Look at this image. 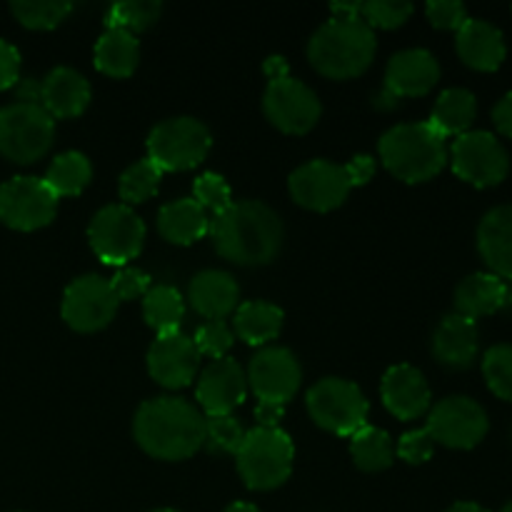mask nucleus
Here are the masks:
<instances>
[{
    "label": "nucleus",
    "instance_id": "1a4fd4ad",
    "mask_svg": "<svg viewBox=\"0 0 512 512\" xmlns=\"http://www.w3.org/2000/svg\"><path fill=\"white\" fill-rule=\"evenodd\" d=\"M88 240L93 253L105 265H128L140 255L145 245V223L133 208L113 203L93 215L88 228Z\"/></svg>",
    "mask_w": 512,
    "mask_h": 512
},
{
    "label": "nucleus",
    "instance_id": "f257e3e1",
    "mask_svg": "<svg viewBox=\"0 0 512 512\" xmlns=\"http://www.w3.org/2000/svg\"><path fill=\"white\" fill-rule=\"evenodd\" d=\"M210 238L220 258L235 265H268L283 248V220L260 200H238L210 220Z\"/></svg>",
    "mask_w": 512,
    "mask_h": 512
},
{
    "label": "nucleus",
    "instance_id": "4be33fe9",
    "mask_svg": "<svg viewBox=\"0 0 512 512\" xmlns=\"http://www.w3.org/2000/svg\"><path fill=\"white\" fill-rule=\"evenodd\" d=\"M433 355L450 370H465L478 358V325L453 313L445 315L433 335Z\"/></svg>",
    "mask_w": 512,
    "mask_h": 512
},
{
    "label": "nucleus",
    "instance_id": "a878e982",
    "mask_svg": "<svg viewBox=\"0 0 512 512\" xmlns=\"http://www.w3.org/2000/svg\"><path fill=\"white\" fill-rule=\"evenodd\" d=\"M505 305V280L493 273H473L455 288V313L463 318H485Z\"/></svg>",
    "mask_w": 512,
    "mask_h": 512
},
{
    "label": "nucleus",
    "instance_id": "cd10ccee",
    "mask_svg": "<svg viewBox=\"0 0 512 512\" xmlns=\"http://www.w3.org/2000/svg\"><path fill=\"white\" fill-rule=\"evenodd\" d=\"M285 315L278 305L265 303V300H250V303H240L235 310L233 328L240 340L248 345H258L265 348L270 340H275L283 330Z\"/></svg>",
    "mask_w": 512,
    "mask_h": 512
},
{
    "label": "nucleus",
    "instance_id": "39448f33",
    "mask_svg": "<svg viewBox=\"0 0 512 512\" xmlns=\"http://www.w3.org/2000/svg\"><path fill=\"white\" fill-rule=\"evenodd\" d=\"M293 460V440L280 428L250 430V433H245L243 445L235 453V463H238L243 483L250 490H260V493L280 488L293 473Z\"/></svg>",
    "mask_w": 512,
    "mask_h": 512
},
{
    "label": "nucleus",
    "instance_id": "c9c22d12",
    "mask_svg": "<svg viewBox=\"0 0 512 512\" xmlns=\"http://www.w3.org/2000/svg\"><path fill=\"white\" fill-rule=\"evenodd\" d=\"M75 5L65 3V0H15L10 3L15 18L25 25V28L33 30H50L58 28L70 13H73Z\"/></svg>",
    "mask_w": 512,
    "mask_h": 512
},
{
    "label": "nucleus",
    "instance_id": "7ed1b4c3",
    "mask_svg": "<svg viewBox=\"0 0 512 512\" xmlns=\"http://www.w3.org/2000/svg\"><path fill=\"white\" fill-rule=\"evenodd\" d=\"M378 50L373 28L360 18H330L308 45V60L320 75L333 80L358 78L370 68Z\"/></svg>",
    "mask_w": 512,
    "mask_h": 512
},
{
    "label": "nucleus",
    "instance_id": "6ab92c4d",
    "mask_svg": "<svg viewBox=\"0 0 512 512\" xmlns=\"http://www.w3.org/2000/svg\"><path fill=\"white\" fill-rule=\"evenodd\" d=\"M440 80V65L433 53L423 48L400 50L385 68V85L395 98H420L428 95Z\"/></svg>",
    "mask_w": 512,
    "mask_h": 512
},
{
    "label": "nucleus",
    "instance_id": "a19ab883",
    "mask_svg": "<svg viewBox=\"0 0 512 512\" xmlns=\"http://www.w3.org/2000/svg\"><path fill=\"white\" fill-rule=\"evenodd\" d=\"M235 333L230 330V325L225 320H208V323L200 325L195 330V348L200 355H208L210 360L228 358V350L233 348Z\"/></svg>",
    "mask_w": 512,
    "mask_h": 512
},
{
    "label": "nucleus",
    "instance_id": "72a5a7b5",
    "mask_svg": "<svg viewBox=\"0 0 512 512\" xmlns=\"http://www.w3.org/2000/svg\"><path fill=\"white\" fill-rule=\"evenodd\" d=\"M163 5L158 0H125V3L110 5L105 13V30H125L135 35L153 28L160 18Z\"/></svg>",
    "mask_w": 512,
    "mask_h": 512
},
{
    "label": "nucleus",
    "instance_id": "8fccbe9b",
    "mask_svg": "<svg viewBox=\"0 0 512 512\" xmlns=\"http://www.w3.org/2000/svg\"><path fill=\"white\" fill-rule=\"evenodd\" d=\"M493 123L500 133L512 138V93L500 98V103L493 108Z\"/></svg>",
    "mask_w": 512,
    "mask_h": 512
},
{
    "label": "nucleus",
    "instance_id": "f704fd0d",
    "mask_svg": "<svg viewBox=\"0 0 512 512\" xmlns=\"http://www.w3.org/2000/svg\"><path fill=\"white\" fill-rule=\"evenodd\" d=\"M160 180H163V170L153 163V160H138V163L130 165L123 175H120L118 193L123 205H138L145 200L153 198L160 188Z\"/></svg>",
    "mask_w": 512,
    "mask_h": 512
},
{
    "label": "nucleus",
    "instance_id": "4468645a",
    "mask_svg": "<svg viewBox=\"0 0 512 512\" xmlns=\"http://www.w3.org/2000/svg\"><path fill=\"white\" fill-rule=\"evenodd\" d=\"M118 305L110 280L100 275H83L65 288L60 313L75 333H98L113 323Z\"/></svg>",
    "mask_w": 512,
    "mask_h": 512
},
{
    "label": "nucleus",
    "instance_id": "9b49d317",
    "mask_svg": "<svg viewBox=\"0 0 512 512\" xmlns=\"http://www.w3.org/2000/svg\"><path fill=\"white\" fill-rule=\"evenodd\" d=\"M58 213V198L43 178L15 175L0 185V220L15 230L45 228Z\"/></svg>",
    "mask_w": 512,
    "mask_h": 512
},
{
    "label": "nucleus",
    "instance_id": "f03ea898",
    "mask_svg": "<svg viewBox=\"0 0 512 512\" xmlns=\"http://www.w3.org/2000/svg\"><path fill=\"white\" fill-rule=\"evenodd\" d=\"M140 448L155 460H188L205 443V418L185 398L145 400L133 420Z\"/></svg>",
    "mask_w": 512,
    "mask_h": 512
},
{
    "label": "nucleus",
    "instance_id": "58836bf2",
    "mask_svg": "<svg viewBox=\"0 0 512 512\" xmlns=\"http://www.w3.org/2000/svg\"><path fill=\"white\" fill-rule=\"evenodd\" d=\"M193 200L205 210V213H213V218L233 205L230 185L225 183L223 175L218 173H203L200 178H195Z\"/></svg>",
    "mask_w": 512,
    "mask_h": 512
},
{
    "label": "nucleus",
    "instance_id": "6e6552de",
    "mask_svg": "<svg viewBox=\"0 0 512 512\" xmlns=\"http://www.w3.org/2000/svg\"><path fill=\"white\" fill-rule=\"evenodd\" d=\"M308 413L323 430L353 438L368 425V400L363 390L343 378H323L308 390Z\"/></svg>",
    "mask_w": 512,
    "mask_h": 512
},
{
    "label": "nucleus",
    "instance_id": "dca6fc26",
    "mask_svg": "<svg viewBox=\"0 0 512 512\" xmlns=\"http://www.w3.org/2000/svg\"><path fill=\"white\" fill-rule=\"evenodd\" d=\"M245 378L260 403L288 405V400H293L298 393L303 370H300L298 358L288 348L265 345L250 358Z\"/></svg>",
    "mask_w": 512,
    "mask_h": 512
},
{
    "label": "nucleus",
    "instance_id": "c756f323",
    "mask_svg": "<svg viewBox=\"0 0 512 512\" xmlns=\"http://www.w3.org/2000/svg\"><path fill=\"white\" fill-rule=\"evenodd\" d=\"M475 115H478V100H475V95L465 88H450L445 93H440V98L435 100L433 115H430L428 123L443 138H450V135H458L460 138V135L468 133Z\"/></svg>",
    "mask_w": 512,
    "mask_h": 512
},
{
    "label": "nucleus",
    "instance_id": "423d86ee",
    "mask_svg": "<svg viewBox=\"0 0 512 512\" xmlns=\"http://www.w3.org/2000/svg\"><path fill=\"white\" fill-rule=\"evenodd\" d=\"M213 135L200 120L170 118L155 125L148 135V160H153L163 173L193 170L208 158Z\"/></svg>",
    "mask_w": 512,
    "mask_h": 512
},
{
    "label": "nucleus",
    "instance_id": "7c9ffc66",
    "mask_svg": "<svg viewBox=\"0 0 512 512\" xmlns=\"http://www.w3.org/2000/svg\"><path fill=\"white\" fill-rule=\"evenodd\" d=\"M90 178H93L90 160L78 150H68V153L55 155L43 180L53 190L55 198H75L88 188Z\"/></svg>",
    "mask_w": 512,
    "mask_h": 512
},
{
    "label": "nucleus",
    "instance_id": "4d7b16f0",
    "mask_svg": "<svg viewBox=\"0 0 512 512\" xmlns=\"http://www.w3.org/2000/svg\"><path fill=\"white\" fill-rule=\"evenodd\" d=\"M503 310H512V280H505V305Z\"/></svg>",
    "mask_w": 512,
    "mask_h": 512
},
{
    "label": "nucleus",
    "instance_id": "bb28decb",
    "mask_svg": "<svg viewBox=\"0 0 512 512\" xmlns=\"http://www.w3.org/2000/svg\"><path fill=\"white\" fill-rule=\"evenodd\" d=\"M210 218L193 198L165 203L158 213V233L173 245H190L208 235Z\"/></svg>",
    "mask_w": 512,
    "mask_h": 512
},
{
    "label": "nucleus",
    "instance_id": "79ce46f5",
    "mask_svg": "<svg viewBox=\"0 0 512 512\" xmlns=\"http://www.w3.org/2000/svg\"><path fill=\"white\" fill-rule=\"evenodd\" d=\"M110 288H113L118 303H128V300L145 298V293L150 290V275L143 273L140 268H130L123 265L118 273L110 278Z\"/></svg>",
    "mask_w": 512,
    "mask_h": 512
},
{
    "label": "nucleus",
    "instance_id": "aec40b11",
    "mask_svg": "<svg viewBox=\"0 0 512 512\" xmlns=\"http://www.w3.org/2000/svg\"><path fill=\"white\" fill-rule=\"evenodd\" d=\"M380 395L388 413L398 420H415L430 410V385L413 365H393L383 375Z\"/></svg>",
    "mask_w": 512,
    "mask_h": 512
},
{
    "label": "nucleus",
    "instance_id": "2f4dec72",
    "mask_svg": "<svg viewBox=\"0 0 512 512\" xmlns=\"http://www.w3.org/2000/svg\"><path fill=\"white\" fill-rule=\"evenodd\" d=\"M143 318L158 335L180 333L185 318V300L173 285H155L143 298Z\"/></svg>",
    "mask_w": 512,
    "mask_h": 512
},
{
    "label": "nucleus",
    "instance_id": "a18cd8bd",
    "mask_svg": "<svg viewBox=\"0 0 512 512\" xmlns=\"http://www.w3.org/2000/svg\"><path fill=\"white\" fill-rule=\"evenodd\" d=\"M20 80V53L13 43L0 38V90L13 88Z\"/></svg>",
    "mask_w": 512,
    "mask_h": 512
},
{
    "label": "nucleus",
    "instance_id": "ddd939ff",
    "mask_svg": "<svg viewBox=\"0 0 512 512\" xmlns=\"http://www.w3.org/2000/svg\"><path fill=\"white\" fill-rule=\"evenodd\" d=\"M435 443L453 450H470L483 443L488 435V415L483 405L475 403L465 395L445 398L430 410L428 425H425Z\"/></svg>",
    "mask_w": 512,
    "mask_h": 512
},
{
    "label": "nucleus",
    "instance_id": "864d4df0",
    "mask_svg": "<svg viewBox=\"0 0 512 512\" xmlns=\"http://www.w3.org/2000/svg\"><path fill=\"white\" fill-rule=\"evenodd\" d=\"M373 103L378 110H395L400 105V98H395L388 88H383L378 95H375Z\"/></svg>",
    "mask_w": 512,
    "mask_h": 512
},
{
    "label": "nucleus",
    "instance_id": "c03bdc74",
    "mask_svg": "<svg viewBox=\"0 0 512 512\" xmlns=\"http://www.w3.org/2000/svg\"><path fill=\"white\" fill-rule=\"evenodd\" d=\"M425 15L440 30H460L468 20V10L458 0H433L425 5Z\"/></svg>",
    "mask_w": 512,
    "mask_h": 512
},
{
    "label": "nucleus",
    "instance_id": "9d476101",
    "mask_svg": "<svg viewBox=\"0 0 512 512\" xmlns=\"http://www.w3.org/2000/svg\"><path fill=\"white\" fill-rule=\"evenodd\" d=\"M455 175L475 188H493L508 178L510 158L505 145L485 130H468L450 150Z\"/></svg>",
    "mask_w": 512,
    "mask_h": 512
},
{
    "label": "nucleus",
    "instance_id": "de8ad7c7",
    "mask_svg": "<svg viewBox=\"0 0 512 512\" xmlns=\"http://www.w3.org/2000/svg\"><path fill=\"white\" fill-rule=\"evenodd\" d=\"M283 418H285V405L280 403H258V408H255V423H258V428L275 430L280 428V420Z\"/></svg>",
    "mask_w": 512,
    "mask_h": 512
},
{
    "label": "nucleus",
    "instance_id": "37998d69",
    "mask_svg": "<svg viewBox=\"0 0 512 512\" xmlns=\"http://www.w3.org/2000/svg\"><path fill=\"white\" fill-rule=\"evenodd\" d=\"M433 450H435V440L428 430H410L400 438L398 443V455L400 460L410 465H423L433 458Z\"/></svg>",
    "mask_w": 512,
    "mask_h": 512
},
{
    "label": "nucleus",
    "instance_id": "b1692460",
    "mask_svg": "<svg viewBox=\"0 0 512 512\" xmlns=\"http://www.w3.org/2000/svg\"><path fill=\"white\" fill-rule=\"evenodd\" d=\"M90 103V83L73 68H55L45 75L40 105L50 118H78Z\"/></svg>",
    "mask_w": 512,
    "mask_h": 512
},
{
    "label": "nucleus",
    "instance_id": "5fc2aeb1",
    "mask_svg": "<svg viewBox=\"0 0 512 512\" xmlns=\"http://www.w3.org/2000/svg\"><path fill=\"white\" fill-rule=\"evenodd\" d=\"M445 512H488V510L478 503H455L453 508H448Z\"/></svg>",
    "mask_w": 512,
    "mask_h": 512
},
{
    "label": "nucleus",
    "instance_id": "e433bc0d",
    "mask_svg": "<svg viewBox=\"0 0 512 512\" xmlns=\"http://www.w3.org/2000/svg\"><path fill=\"white\" fill-rule=\"evenodd\" d=\"M245 440V430L233 415H208L205 418V443L215 455H235Z\"/></svg>",
    "mask_w": 512,
    "mask_h": 512
},
{
    "label": "nucleus",
    "instance_id": "a211bd4d",
    "mask_svg": "<svg viewBox=\"0 0 512 512\" xmlns=\"http://www.w3.org/2000/svg\"><path fill=\"white\" fill-rule=\"evenodd\" d=\"M248 395V378L233 358L210 360L200 373L195 398L208 415H230Z\"/></svg>",
    "mask_w": 512,
    "mask_h": 512
},
{
    "label": "nucleus",
    "instance_id": "603ef678",
    "mask_svg": "<svg viewBox=\"0 0 512 512\" xmlns=\"http://www.w3.org/2000/svg\"><path fill=\"white\" fill-rule=\"evenodd\" d=\"M335 13V18H360V8H363V3H333L330 5Z\"/></svg>",
    "mask_w": 512,
    "mask_h": 512
},
{
    "label": "nucleus",
    "instance_id": "f8f14e48",
    "mask_svg": "<svg viewBox=\"0 0 512 512\" xmlns=\"http://www.w3.org/2000/svg\"><path fill=\"white\" fill-rule=\"evenodd\" d=\"M265 118L288 135H305L318 125L323 105L318 95L295 78L270 80L263 95Z\"/></svg>",
    "mask_w": 512,
    "mask_h": 512
},
{
    "label": "nucleus",
    "instance_id": "4c0bfd02",
    "mask_svg": "<svg viewBox=\"0 0 512 512\" xmlns=\"http://www.w3.org/2000/svg\"><path fill=\"white\" fill-rule=\"evenodd\" d=\"M483 375L498 398L512 403V345H493L485 353Z\"/></svg>",
    "mask_w": 512,
    "mask_h": 512
},
{
    "label": "nucleus",
    "instance_id": "473e14b6",
    "mask_svg": "<svg viewBox=\"0 0 512 512\" xmlns=\"http://www.w3.org/2000/svg\"><path fill=\"white\" fill-rule=\"evenodd\" d=\"M350 455L353 463L365 473H380L388 470L395 460V445L385 430L365 425L363 430L350 438Z\"/></svg>",
    "mask_w": 512,
    "mask_h": 512
},
{
    "label": "nucleus",
    "instance_id": "13d9d810",
    "mask_svg": "<svg viewBox=\"0 0 512 512\" xmlns=\"http://www.w3.org/2000/svg\"><path fill=\"white\" fill-rule=\"evenodd\" d=\"M150 512H178V510H173V508H160V510H150Z\"/></svg>",
    "mask_w": 512,
    "mask_h": 512
},
{
    "label": "nucleus",
    "instance_id": "ea45409f",
    "mask_svg": "<svg viewBox=\"0 0 512 512\" xmlns=\"http://www.w3.org/2000/svg\"><path fill=\"white\" fill-rule=\"evenodd\" d=\"M413 13V5L400 3V0H370V3H363L360 8V20H363L368 28H383L393 30L400 28L405 20Z\"/></svg>",
    "mask_w": 512,
    "mask_h": 512
},
{
    "label": "nucleus",
    "instance_id": "c85d7f7f",
    "mask_svg": "<svg viewBox=\"0 0 512 512\" xmlns=\"http://www.w3.org/2000/svg\"><path fill=\"white\" fill-rule=\"evenodd\" d=\"M140 63V45L125 30H105L95 43V68L110 78H128Z\"/></svg>",
    "mask_w": 512,
    "mask_h": 512
},
{
    "label": "nucleus",
    "instance_id": "20e7f679",
    "mask_svg": "<svg viewBox=\"0 0 512 512\" xmlns=\"http://www.w3.org/2000/svg\"><path fill=\"white\" fill-rule=\"evenodd\" d=\"M380 160L403 183H425L448 163L445 138L430 123H403L380 138Z\"/></svg>",
    "mask_w": 512,
    "mask_h": 512
},
{
    "label": "nucleus",
    "instance_id": "49530a36",
    "mask_svg": "<svg viewBox=\"0 0 512 512\" xmlns=\"http://www.w3.org/2000/svg\"><path fill=\"white\" fill-rule=\"evenodd\" d=\"M345 173H348L350 185H365L375 175V160L370 155H355L348 165H345Z\"/></svg>",
    "mask_w": 512,
    "mask_h": 512
},
{
    "label": "nucleus",
    "instance_id": "2eb2a0df",
    "mask_svg": "<svg viewBox=\"0 0 512 512\" xmlns=\"http://www.w3.org/2000/svg\"><path fill=\"white\" fill-rule=\"evenodd\" d=\"M288 190L300 208L330 213L348 200L353 185L345 173V165H335L330 160H310L293 170Z\"/></svg>",
    "mask_w": 512,
    "mask_h": 512
},
{
    "label": "nucleus",
    "instance_id": "412c9836",
    "mask_svg": "<svg viewBox=\"0 0 512 512\" xmlns=\"http://www.w3.org/2000/svg\"><path fill=\"white\" fill-rule=\"evenodd\" d=\"M188 300L205 320H225L240 305V288L225 270H200L188 288Z\"/></svg>",
    "mask_w": 512,
    "mask_h": 512
},
{
    "label": "nucleus",
    "instance_id": "6e6d98bb",
    "mask_svg": "<svg viewBox=\"0 0 512 512\" xmlns=\"http://www.w3.org/2000/svg\"><path fill=\"white\" fill-rule=\"evenodd\" d=\"M225 512H260V510L250 503H233L225 508Z\"/></svg>",
    "mask_w": 512,
    "mask_h": 512
},
{
    "label": "nucleus",
    "instance_id": "bf43d9fd",
    "mask_svg": "<svg viewBox=\"0 0 512 512\" xmlns=\"http://www.w3.org/2000/svg\"><path fill=\"white\" fill-rule=\"evenodd\" d=\"M500 512H512V503H508V505H505V508H503V510H500Z\"/></svg>",
    "mask_w": 512,
    "mask_h": 512
},
{
    "label": "nucleus",
    "instance_id": "09e8293b",
    "mask_svg": "<svg viewBox=\"0 0 512 512\" xmlns=\"http://www.w3.org/2000/svg\"><path fill=\"white\" fill-rule=\"evenodd\" d=\"M13 88H15V98H18V103L38 105L40 93H43V80H35V78H20L18 83L13 85Z\"/></svg>",
    "mask_w": 512,
    "mask_h": 512
},
{
    "label": "nucleus",
    "instance_id": "393cba45",
    "mask_svg": "<svg viewBox=\"0 0 512 512\" xmlns=\"http://www.w3.org/2000/svg\"><path fill=\"white\" fill-rule=\"evenodd\" d=\"M478 250L490 273L512 280V205H498L478 228Z\"/></svg>",
    "mask_w": 512,
    "mask_h": 512
},
{
    "label": "nucleus",
    "instance_id": "f3484780",
    "mask_svg": "<svg viewBox=\"0 0 512 512\" xmlns=\"http://www.w3.org/2000/svg\"><path fill=\"white\" fill-rule=\"evenodd\" d=\"M200 368V353L193 338L183 333L158 335L148 350V373L168 390L188 388Z\"/></svg>",
    "mask_w": 512,
    "mask_h": 512
},
{
    "label": "nucleus",
    "instance_id": "5701e85b",
    "mask_svg": "<svg viewBox=\"0 0 512 512\" xmlns=\"http://www.w3.org/2000/svg\"><path fill=\"white\" fill-rule=\"evenodd\" d=\"M455 48H458L460 60H463L468 68L483 70V73H493L503 65L505 53V38L493 23L488 20H465L463 28L458 30V40H455Z\"/></svg>",
    "mask_w": 512,
    "mask_h": 512
},
{
    "label": "nucleus",
    "instance_id": "0eeeda50",
    "mask_svg": "<svg viewBox=\"0 0 512 512\" xmlns=\"http://www.w3.org/2000/svg\"><path fill=\"white\" fill-rule=\"evenodd\" d=\"M55 140V120L43 105L10 103L0 108V155L30 165L43 158Z\"/></svg>",
    "mask_w": 512,
    "mask_h": 512
},
{
    "label": "nucleus",
    "instance_id": "3c124183",
    "mask_svg": "<svg viewBox=\"0 0 512 512\" xmlns=\"http://www.w3.org/2000/svg\"><path fill=\"white\" fill-rule=\"evenodd\" d=\"M265 73L270 75V80L288 78V75H290L285 58H268V63H265Z\"/></svg>",
    "mask_w": 512,
    "mask_h": 512
}]
</instances>
